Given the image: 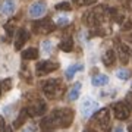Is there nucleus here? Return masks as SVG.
Wrapping results in <instances>:
<instances>
[{
    "mask_svg": "<svg viewBox=\"0 0 132 132\" xmlns=\"http://www.w3.org/2000/svg\"><path fill=\"white\" fill-rule=\"evenodd\" d=\"M73 120V112L71 109H56L48 118L43 119L40 126L43 131L50 132L56 128H69Z\"/></svg>",
    "mask_w": 132,
    "mask_h": 132,
    "instance_id": "f257e3e1",
    "label": "nucleus"
},
{
    "mask_svg": "<svg viewBox=\"0 0 132 132\" xmlns=\"http://www.w3.org/2000/svg\"><path fill=\"white\" fill-rule=\"evenodd\" d=\"M43 93L47 95V97H50V98L56 97V95H60L62 93H63L60 81L59 79H50V81H47V82H44V84H43Z\"/></svg>",
    "mask_w": 132,
    "mask_h": 132,
    "instance_id": "f03ea898",
    "label": "nucleus"
},
{
    "mask_svg": "<svg viewBox=\"0 0 132 132\" xmlns=\"http://www.w3.org/2000/svg\"><path fill=\"white\" fill-rule=\"evenodd\" d=\"M103 12L104 7H97L94 10H90L88 13L84 15V24L90 25V27H95L103 21Z\"/></svg>",
    "mask_w": 132,
    "mask_h": 132,
    "instance_id": "7ed1b4c3",
    "label": "nucleus"
},
{
    "mask_svg": "<svg viewBox=\"0 0 132 132\" xmlns=\"http://www.w3.org/2000/svg\"><path fill=\"white\" fill-rule=\"evenodd\" d=\"M79 109H81V114H82L84 118H88V116H91V114L98 109V103H97L94 98H91V97H85V98L81 101Z\"/></svg>",
    "mask_w": 132,
    "mask_h": 132,
    "instance_id": "20e7f679",
    "label": "nucleus"
},
{
    "mask_svg": "<svg viewBox=\"0 0 132 132\" xmlns=\"http://www.w3.org/2000/svg\"><path fill=\"white\" fill-rule=\"evenodd\" d=\"M94 120L98 123L101 131L107 132L109 128H110V110L109 109H101L98 113L94 116Z\"/></svg>",
    "mask_w": 132,
    "mask_h": 132,
    "instance_id": "39448f33",
    "label": "nucleus"
},
{
    "mask_svg": "<svg viewBox=\"0 0 132 132\" xmlns=\"http://www.w3.org/2000/svg\"><path fill=\"white\" fill-rule=\"evenodd\" d=\"M32 29L35 31V32L48 34V32H52L53 29H54V24H53L48 18H46V19H41V21L34 22V24H32Z\"/></svg>",
    "mask_w": 132,
    "mask_h": 132,
    "instance_id": "423d86ee",
    "label": "nucleus"
},
{
    "mask_svg": "<svg viewBox=\"0 0 132 132\" xmlns=\"http://www.w3.org/2000/svg\"><path fill=\"white\" fill-rule=\"evenodd\" d=\"M37 75H46V73H50V72L59 69V63L57 62H48V60H41L37 63Z\"/></svg>",
    "mask_w": 132,
    "mask_h": 132,
    "instance_id": "0eeeda50",
    "label": "nucleus"
},
{
    "mask_svg": "<svg viewBox=\"0 0 132 132\" xmlns=\"http://www.w3.org/2000/svg\"><path fill=\"white\" fill-rule=\"evenodd\" d=\"M113 113L116 116V119L119 120H125V119L129 118V113H131V110L128 109V106L123 101H119L113 106Z\"/></svg>",
    "mask_w": 132,
    "mask_h": 132,
    "instance_id": "6e6552de",
    "label": "nucleus"
},
{
    "mask_svg": "<svg viewBox=\"0 0 132 132\" xmlns=\"http://www.w3.org/2000/svg\"><path fill=\"white\" fill-rule=\"evenodd\" d=\"M46 10H47V7H46L44 2H35L29 7V16L31 18H40L46 13Z\"/></svg>",
    "mask_w": 132,
    "mask_h": 132,
    "instance_id": "1a4fd4ad",
    "label": "nucleus"
},
{
    "mask_svg": "<svg viewBox=\"0 0 132 132\" xmlns=\"http://www.w3.org/2000/svg\"><path fill=\"white\" fill-rule=\"evenodd\" d=\"M29 38V32L27 31L25 28H19L16 31V40H15V48L16 50H21L24 47V44L28 41Z\"/></svg>",
    "mask_w": 132,
    "mask_h": 132,
    "instance_id": "9d476101",
    "label": "nucleus"
},
{
    "mask_svg": "<svg viewBox=\"0 0 132 132\" xmlns=\"http://www.w3.org/2000/svg\"><path fill=\"white\" fill-rule=\"evenodd\" d=\"M46 103L44 101H38L37 106H29V107L25 109V112L28 116H40V114L46 113Z\"/></svg>",
    "mask_w": 132,
    "mask_h": 132,
    "instance_id": "9b49d317",
    "label": "nucleus"
},
{
    "mask_svg": "<svg viewBox=\"0 0 132 132\" xmlns=\"http://www.w3.org/2000/svg\"><path fill=\"white\" fill-rule=\"evenodd\" d=\"M16 9V2L15 0H5L0 6V13L5 16H10Z\"/></svg>",
    "mask_w": 132,
    "mask_h": 132,
    "instance_id": "f8f14e48",
    "label": "nucleus"
},
{
    "mask_svg": "<svg viewBox=\"0 0 132 132\" xmlns=\"http://www.w3.org/2000/svg\"><path fill=\"white\" fill-rule=\"evenodd\" d=\"M118 53H119V59L122 62L123 65H126L128 62H129V56H131V50L128 47L126 44H120L118 48Z\"/></svg>",
    "mask_w": 132,
    "mask_h": 132,
    "instance_id": "ddd939ff",
    "label": "nucleus"
},
{
    "mask_svg": "<svg viewBox=\"0 0 132 132\" xmlns=\"http://www.w3.org/2000/svg\"><path fill=\"white\" fill-rule=\"evenodd\" d=\"M59 48H60L62 52H66V53L72 52V50H73V40H72L71 37L63 38L60 41V44H59Z\"/></svg>",
    "mask_w": 132,
    "mask_h": 132,
    "instance_id": "4468645a",
    "label": "nucleus"
},
{
    "mask_svg": "<svg viewBox=\"0 0 132 132\" xmlns=\"http://www.w3.org/2000/svg\"><path fill=\"white\" fill-rule=\"evenodd\" d=\"M103 63L106 66H113L114 65V62H116V54H114V52L110 48V50H107V52L103 54Z\"/></svg>",
    "mask_w": 132,
    "mask_h": 132,
    "instance_id": "2eb2a0df",
    "label": "nucleus"
},
{
    "mask_svg": "<svg viewBox=\"0 0 132 132\" xmlns=\"http://www.w3.org/2000/svg\"><path fill=\"white\" fill-rule=\"evenodd\" d=\"M38 57V50L35 47H29L22 52V59L24 60H35Z\"/></svg>",
    "mask_w": 132,
    "mask_h": 132,
    "instance_id": "dca6fc26",
    "label": "nucleus"
},
{
    "mask_svg": "<svg viewBox=\"0 0 132 132\" xmlns=\"http://www.w3.org/2000/svg\"><path fill=\"white\" fill-rule=\"evenodd\" d=\"M82 69H84V65H82V63H78V65H72V66H69V68H68V69H66V79H72V78H73V75H75L76 72L78 71H82Z\"/></svg>",
    "mask_w": 132,
    "mask_h": 132,
    "instance_id": "f3484780",
    "label": "nucleus"
},
{
    "mask_svg": "<svg viewBox=\"0 0 132 132\" xmlns=\"http://www.w3.org/2000/svg\"><path fill=\"white\" fill-rule=\"evenodd\" d=\"M93 85L94 87H103V85H107L109 82V76L107 75H103V73H100V75H95L93 78Z\"/></svg>",
    "mask_w": 132,
    "mask_h": 132,
    "instance_id": "a211bd4d",
    "label": "nucleus"
},
{
    "mask_svg": "<svg viewBox=\"0 0 132 132\" xmlns=\"http://www.w3.org/2000/svg\"><path fill=\"white\" fill-rule=\"evenodd\" d=\"M81 82H76L73 87H72V90L69 91V94H68V98H69V101H75L78 97H79V91H81Z\"/></svg>",
    "mask_w": 132,
    "mask_h": 132,
    "instance_id": "6ab92c4d",
    "label": "nucleus"
},
{
    "mask_svg": "<svg viewBox=\"0 0 132 132\" xmlns=\"http://www.w3.org/2000/svg\"><path fill=\"white\" fill-rule=\"evenodd\" d=\"M116 75H118V78L119 79H123V81H126V79H129L131 78V72L128 71V69H119L118 72H116Z\"/></svg>",
    "mask_w": 132,
    "mask_h": 132,
    "instance_id": "aec40b11",
    "label": "nucleus"
},
{
    "mask_svg": "<svg viewBox=\"0 0 132 132\" xmlns=\"http://www.w3.org/2000/svg\"><path fill=\"white\" fill-rule=\"evenodd\" d=\"M28 118V114H27V112H25V109L21 112V114H19V118L15 120V128H19V126H22V123L25 122V119Z\"/></svg>",
    "mask_w": 132,
    "mask_h": 132,
    "instance_id": "412c9836",
    "label": "nucleus"
},
{
    "mask_svg": "<svg viewBox=\"0 0 132 132\" xmlns=\"http://www.w3.org/2000/svg\"><path fill=\"white\" fill-rule=\"evenodd\" d=\"M76 6H91L94 5L97 0H72Z\"/></svg>",
    "mask_w": 132,
    "mask_h": 132,
    "instance_id": "4be33fe9",
    "label": "nucleus"
},
{
    "mask_svg": "<svg viewBox=\"0 0 132 132\" xmlns=\"http://www.w3.org/2000/svg\"><path fill=\"white\" fill-rule=\"evenodd\" d=\"M52 43L48 41V40H46V41H43L41 43V48H43V52L46 53V54H48V53L52 52Z\"/></svg>",
    "mask_w": 132,
    "mask_h": 132,
    "instance_id": "5701e85b",
    "label": "nucleus"
},
{
    "mask_svg": "<svg viewBox=\"0 0 132 132\" xmlns=\"http://www.w3.org/2000/svg\"><path fill=\"white\" fill-rule=\"evenodd\" d=\"M56 9L57 10H71V3L69 2H62V3H57L56 5Z\"/></svg>",
    "mask_w": 132,
    "mask_h": 132,
    "instance_id": "b1692460",
    "label": "nucleus"
},
{
    "mask_svg": "<svg viewBox=\"0 0 132 132\" xmlns=\"http://www.w3.org/2000/svg\"><path fill=\"white\" fill-rule=\"evenodd\" d=\"M5 29H6V32H7V35H9V37H12V35H13V31H15L13 24H7V25H5Z\"/></svg>",
    "mask_w": 132,
    "mask_h": 132,
    "instance_id": "393cba45",
    "label": "nucleus"
},
{
    "mask_svg": "<svg viewBox=\"0 0 132 132\" xmlns=\"http://www.w3.org/2000/svg\"><path fill=\"white\" fill-rule=\"evenodd\" d=\"M128 106V109L129 110H132V93H128L126 94V103H125Z\"/></svg>",
    "mask_w": 132,
    "mask_h": 132,
    "instance_id": "a878e982",
    "label": "nucleus"
},
{
    "mask_svg": "<svg viewBox=\"0 0 132 132\" xmlns=\"http://www.w3.org/2000/svg\"><path fill=\"white\" fill-rule=\"evenodd\" d=\"M68 22H69V19L66 18V16H60V18L57 19V25H60V27L62 25H66Z\"/></svg>",
    "mask_w": 132,
    "mask_h": 132,
    "instance_id": "bb28decb",
    "label": "nucleus"
},
{
    "mask_svg": "<svg viewBox=\"0 0 132 132\" xmlns=\"http://www.w3.org/2000/svg\"><path fill=\"white\" fill-rule=\"evenodd\" d=\"M5 129V120H3V118L0 116V131H3Z\"/></svg>",
    "mask_w": 132,
    "mask_h": 132,
    "instance_id": "cd10ccee",
    "label": "nucleus"
},
{
    "mask_svg": "<svg viewBox=\"0 0 132 132\" xmlns=\"http://www.w3.org/2000/svg\"><path fill=\"white\" fill-rule=\"evenodd\" d=\"M3 84H5V88H6V90H9V88H10V79L5 81V82H3Z\"/></svg>",
    "mask_w": 132,
    "mask_h": 132,
    "instance_id": "c85d7f7f",
    "label": "nucleus"
},
{
    "mask_svg": "<svg viewBox=\"0 0 132 132\" xmlns=\"http://www.w3.org/2000/svg\"><path fill=\"white\" fill-rule=\"evenodd\" d=\"M119 2H125V5L129 6V2H131V0H119Z\"/></svg>",
    "mask_w": 132,
    "mask_h": 132,
    "instance_id": "c756f323",
    "label": "nucleus"
},
{
    "mask_svg": "<svg viewBox=\"0 0 132 132\" xmlns=\"http://www.w3.org/2000/svg\"><path fill=\"white\" fill-rule=\"evenodd\" d=\"M128 132H132V123L129 125V126H128Z\"/></svg>",
    "mask_w": 132,
    "mask_h": 132,
    "instance_id": "7c9ffc66",
    "label": "nucleus"
},
{
    "mask_svg": "<svg viewBox=\"0 0 132 132\" xmlns=\"http://www.w3.org/2000/svg\"><path fill=\"white\" fill-rule=\"evenodd\" d=\"M5 132H10V128H6V129H5Z\"/></svg>",
    "mask_w": 132,
    "mask_h": 132,
    "instance_id": "2f4dec72",
    "label": "nucleus"
},
{
    "mask_svg": "<svg viewBox=\"0 0 132 132\" xmlns=\"http://www.w3.org/2000/svg\"><path fill=\"white\" fill-rule=\"evenodd\" d=\"M84 132H95V131H91V129H87V131H84Z\"/></svg>",
    "mask_w": 132,
    "mask_h": 132,
    "instance_id": "473e14b6",
    "label": "nucleus"
},
{
    "mask_svg": "<svg viewBox=\"0 0 132 132\" xmlns=\"http://www.w3.org/2000/svg\"><path fill=\"white\" fill-rule=\"evenodd\" d=\"M116 132H122V129H120V128H118V129H116Z\"/></svg>",
    "mask_w": 132,
    "mask_h": 132,
    "instance_id": "72a5a7b5",
    "label": "nucleus"
},
{
    "mask_svg": "<svg viewBox=\"0 0 132 132\" xmlns=\"http://www.w3.org/2000/svg\"><path fill=\"white\" fill-rule=\"evenodd\" d=\"M0 94H2V82H0Z\"/></svg>",
    "mask_w": 132,
    "mask_h": 132,
    "instance_id": "f704fd0d",
    "label": "nucleus"
}]
</instances>
